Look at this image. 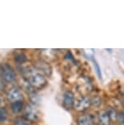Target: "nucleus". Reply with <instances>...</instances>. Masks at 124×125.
I'll use <instances>...</instances> for the list:
<instances>
[{"label":"nucleus","mask_w":124,"mask_h":125,"mask_svg":"<svg viewBox=\"0 0 124 125\" xmlns=\"http://www.w3.org/2000/svg\"><path fill=\"white\" fill-rule=\"evenodd\" d=\"M24 76L27 83L34 89H42L48 83L46 75L35 67L26 68L24 71Z\"/></svg>","instance_id":"1"},{"label":"nucleus","mask_w":124,"mask_h":125,"mask_svg":"<svg viewBox=\"0 0 124 125\" xmlns=\"http://www.w3.org/2000/svg\"><path fill=\"white\" fill-rule=\"evenodd\" d=\"M0 78L6 83H12L16 80V73L8 64H0Z\"/></svg>","instance_id":"2"},{"label":"nucleus","mask_w":124,"mask_h":125,"mask_svg":"<svg viewBox=\"0 0 124 125\" xmlns=\"http://www.w3.org/2000/svg\"><path fill=\"white\" fill-rule=\"evenodd\" d=\"M7 98L11 104L24 101V96L21 90L18 87H12L9 89L7 93Z\"/></svg>","instance_id":"3"},{"label":"nucleus","mask_w":124,"mask_h":125,"mask_svg":"<svg viewBox=\"0 0 124 125\" xmlns=\"http://www.w3.org/2000/svg\"><path fill=\"white\" fill-rule=\"evenodd\" d=\"M92 106L91 98L86 96H82L78 99H75L74 109L78 112H85Z\"/></svg>","instance_id":"4"},{"label":"nucleus","mask_w":124,"mask_h":125,"mask_svg":"<svg viewBox=\"0 0 124 125\" xmlns=\"http://www.w3.org/2000/svg\"><path fill=\"white\" fill-rule=\"evenodd\" d=\"M24 116L27 120L31 122L37 121L38 119V111L34 105H27L24 109Z\"/></svg>","instance_id":"5"},{"label":"nucleus","mask_w":124,"mask_h":125,"mask_svg":"<svg viewBox=\"0 0 124 125\" xmlns=\"http://www.w3.org/2000/svg\"><path fill=\"white\" fill-rule=\"evenodd\" d=\"M74 102H75V97H74V93L71 91H65L63 94V101L62 105L64 108L69 110L72 108H74Z\"/></svg>","instance_id":"6"},{"label":"nucleus","mask_w":124,"mask_h":125,"mask_svg":"<svg viewBox=\"0 0 124 125\" xmlns=\"http://www.w3.org/2000/svg\"><path fill=\"white\" fill-rule=\"evenodd\" d=\"M77 125H95V117L89 113H84L79 115L76 120Z\"/></svg>","instance_id":"7"},{"label":"nucleus","mask_w":124,"mask_h":125,"mask_svg":"<svg viewBox=\"0 0 124 125\" xmlns=\"http://www.w3.org/2000/svg\"><path fill=\"white\" fill-rule=\"evenodd\" d=\"M96 123L98 125H111L112 121L105 110H102L98 112Z\"/></svg>","instance_id":"8"},{"label":"nucleus","mask_w":124,"mask_h":125,"mask_svg":"<svg viewBox=\"0 0 124 125\" xmlns=\"http://www.w3.org/2000/svg\"><path fill=\"white\" fill-rule=\"evenodd\" d=\"M35 68H36L38 70H39V71H41L43 74H45L46 76L51 74V69L50 65H49L48 63L38 62V64L35 65Z\"/></svg>","instance_id":"9"},{"label":"nucleus","mask_w":124,"mask_h":125,"mask_svg":"<svg viewBox=\"0 0 124 125\" xmlns=\"http://www.w3.org/2000/svg\"><path fill=\"white\" fill-rule=\"evenodd\" d=\"M11 111L15 114H19V113L22 112L24 110V101L23 102H18V103H14L11 104Z\"/></svg>","instance_id":"10"},{"label":"nucleus","mask_w":124,"mask_h":125,"mask_svg":"<svg viewBox=\"0 0 124 125\" xmlns=\"http://www.w3.org/2000/svg\"><path fill=\"white\" fill-rule=\"evenodd\" d=\"M105 110H106L107 114L109 115V118H110L111 121H117V118H118V112L117 111V110L114 109V107L112 106H108L105 109Z\"/></svg>","instance_id":"11"},{"label":"nucleus","mask_w":124,"mask_h":125,"mask_svg":"<svg viewBox=\"0 0 124 125\" xmlns=\"http://www.w3.org/2000/svg\"><path fill=\"white\" fill-rule=\"evenodd\" d=\"M91 102H92V105H95V106L98 107L101 104V100H100L99 96H95L94 97L91 98Z\"/></svg>","instance_id":"12"},{"label":"nucleus","mask_w":124,"mask_h":125,"mask_svg":"<svg viewBox=\"0 0 124 125\" xmlns=\"http://www.w3.org/2000/svg\"><path fill=\"white\" fill-rule=\"evenodd\" d=\"M117 122L119 125H124V110L118 112V118H117Z\"/></svg>","instance_id":"13"},{"label":"nucleus","mask_w":124,"mask_h":125,"mask_svg":"<svg viewBox=\"0 0 124 125\" xmlns=\"http://www.w3.org/2000/svg\"><path fill=\"white\" fill-rule=\"evenodd\" d=\"M7 118V113L5 111V110L3 108H0V123L4 121Z\"/></svg>","instance_id":"14"},{"label":"nucleus","mask_w":124,"mask_h":125,"mask_svg":"<svg viewBox=\"0 0 124 125\" xmlns=\"http://www.w3.org/2000/svg\"><path fill=\"white\" fill-rule=\"evenodd\" d=\"M16 125H27V124H23V123H19V124H17Z\"/></svg>","instance_id":"15"}]
</instances>
